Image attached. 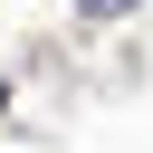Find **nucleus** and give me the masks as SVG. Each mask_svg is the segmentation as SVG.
Wrapping results in <instances>:
<instances>
[{
	"label": "nucleus",
	"instance_id": "f257e3e1",
	"mask_svg": "<svg viewBox=\"0 0 153 153\" xmlns=\"http://www.w3.org/2000/svg\"><path fill=\"white\" fill-rule=\"evenodd\" d=\"M76 10H86V19H124L134 0H76Z\"/></svg>",
	"mask_w": 153,
	"mask_h": 153
}]
</instances>
